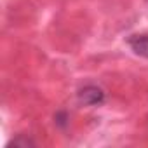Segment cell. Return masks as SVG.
Here are the masks:
<instances>
[{"label":"cell","instance_id":"cell-1","mask_svg":"<svg viewBox=\"0 0 148 148\" xmlns=\"http://www.w3.org/2000/svg\"><path fill=\"white\" fill-rule=\"evenodd\" d=\"M103 99H105V92L98 86H86L79 91V101L87 106L99 105V103H103Z\"/></svg>","mask_w":148,"mask_h":148},{"label":"cell","instance_id":"cell-2","mask_svg":"<svg viewBox=\"0 0 148 148\" xmlns=\"http://www.w3.org/2000/svg\"><path fill=\"white\" fill-rule=\"evenodd\" d=\"M129 45L138 56L148 59V35H132L129 38Z\"/></svg>","mask_w":148,"mask_h":148},{"label":"cell","instance_id":"cell-3","mask_svg":"<svg viewBox=\"0 0 148 148\" xmlns=\"http://www.w3.org/2000/svg\"><path fill=\"white\" fill-rule=\"evenodd\" d=\"M33 145V141H30V139H21V138H16V139H12L7 146H32Z\"/></svg>","mask_w":148,"mask_h":148}]
</instances>
